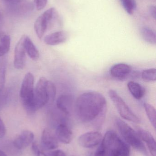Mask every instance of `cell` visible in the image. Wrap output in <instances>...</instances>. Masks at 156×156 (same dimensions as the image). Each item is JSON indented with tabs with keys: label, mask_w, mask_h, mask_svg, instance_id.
<instances>
[{
	"label": "cell",
	"mask_w": 156,
	"mask_h": 156,
	"mask_svg": "<svg viewBox=\"0 0 156 156\" xmlns=\"http://www.w3.org/2000/svg\"><path fill=\"white\" fill-rule=\"evenodd\" d=\"M127 87L132 96L137 100L142 99L145 95V90L137 83L130 81L127 84Z\"/></svg>",
	"instance_id": "ac0fdd59"
},
{
	"label": "cell",
	"mask_w": 156,
	"mask_h": 156,
	"mask_svg": "<svg viewBox=\"0 0 156 156\" xmlns=\"http://www.w3.org/2000/svg\"><path fill=\"white\" fill-rule=\"evenodd\" d=\"M109 96L114 104L121 116L124 119L133 122H140V118L129 108L122 98L114 90L109 92Z\"/></svg>",
	"instance_id": "5b68a950"
},
{
	"label": "cell",
	"mask_w": 156,
	"mask_h": 156,
	"mask_svg": "<svg viewBox=\"0 0 156 156\" xmlns=\"http://www.w3.org/2000/svg\"><path fill=\"white\" fill-rule=\"evenodd\" d=\"M56 10L54 7L48 9L41 14L34 24L35 32L38 37L42 39L45 34L49 26L57 16Z\"/></svg>",
	"instance_id": "8992f818"
},
{
	"label": "cell",
	"mask_w": 156,
	"mask_h": 156,
	"mask_svg": "<svg viewBox=\"0 0 156 156\" xmlns=\"http://www.w3.org/2000/svg\"><path fill=\"white\" fill-rule=\"evenodd\" d=\"M25 48L26 52L28 56L33 60H38L39 58V53L32 40L27 36H25Z\"/></svg>",
	"instance_id": "e0dca14e"
},
{
	"label": "cell",
	"mask_w": 156,
	"mask_h": 156,
	"mask_svg": "<svg viewBox=\"0 0 156 156\" xmlns=\"http://www.w3.org/2000/svg\"><path fill=\"white\" fill-rule=\"evenodd\" d=\"M140 33L146 42L151 44H156V33L153 29L147 27H143L140 29Z\"/></svg>",
	"instance_id": "ffe728a7"
},
{
	"label": "cell",
	"mask_w": 156,
	"mask_h": 156,
	"mask_svg": "<svg viewBox=\"0 0 156 156\" xmlns=\"http://www.w3.org/2000/svg\"><path fill=\"white\" fill-rule=\"evenodd\" d=\"M145 110L147 115V117L152 124L154 128H156V113L154 107L148 103L144 104Z\"/></svg>",
	"instance_id": "7402d4cb"
},
{
	"label": "cell",
	"mask_w": 156,
	"mask_h": 156,
	"mask_svg": "<svg viewBox=\"0 0 156 156\" xmlns=\"http://www.w3.org/2000/svg\"><path fill=\"white\" fill-rule=\"evenodd\" d=\"M6 128L4 123L0 117V138H3L6 133Z\"/></svg>",
	"instance_id": "83f0119b"
},
{
	"label": "cell",
	"mask_w": 156,
	"mask_h": 156,
	"mask_svg": "<svg viewBox=\"0 0 156 156\" xmlns=\"http://www.w3.org/2000/svg\"><path fill=\"white\" fill-rule=\"evenodd\" d=\"M102 140V135L99 132H89L81 135L78 143L85 148H92L99 145Z\"/></svg>",
	"instance_id": "9c48e42d"
},
{
	"label": "cell",
	"mask_w": 156,
	"mask_h": 156,
	"mask_svg": "<svg viewBox=\"0 0 156 156\" xmlns=\"http://www.w3.org/2000/svg\"><path fill=\"white\" fill-rule=\"evenodd\" d=\"M6 6L10 7H15L18 6L23 2V0H3Z\"/></svg>",
	"instance_id": "484cf974"
},
{
	"label": "cell",
	"mask_w": 156,
	"mask_h": 156,
	"mask_svg": "<svg viewBox=\"0 0 156 156\" xmlns=\"http://www.w3.org/2000/svg\"><path fill=\"white\" fill-rule=\"evenodd\" d=\"M143 80L146 81H155L156 80V69H146L142 74Z\"/></svg>",
	"instance_id": "cb8c5ba5"
},
{
	"label": "cell",
	"mask_w": 156,
	"mask_h": 156,
	"mask_svg": "<svg viewBox=\"0 0 156 156\" xmlns=\"http://www.w3.org/2000/svg\"><path fill=\"white\" fill-rule=\"evenodd\" d=\"M32 145V150L35 156H47L42 150L39 149L37 144L35 142H33Z\"/></svg>",
	"instance_id": "d4e9b609"
},
{
	"label": "cell",
	"mask_w": 156,
	"mask_h": 156,
	"mask_svg": "<svg viewBox=\"0 0 156 156\" xmlns=\"http://www.w3.org/2000/svg\"><path fill=\"white\" fill-rule=\"evenodd\" d=\"M58 140L55 132L50 128H45L42 132L41 144L43 148L46 150H53L58 147Z\"/></svg>",
	"instance_id": "30bf717a"
},
{
	"label": "cell",
	"mask_w": 156,
	"mask_h": 156,
	"mask_svg": "<svg viewBox=\"0 0 156 156\" xmlns=\"http://www.w3.org/2000/svg\"><path fill=\"white\" fill-rule=\"evenodd\" d=\"M11 37L5 33H0V57L5 55L10 48Z\"/></svg>",
	"instance_id": "d6986e66"
},
{
	"label": "cell",
	"mask_w": 156,
	"mask_h": 156,
	"mask_svg": "<svg viewBox=\"0 0 156 156\" xmlns=\"http://www.w3.org/2000/svg\"><path fill=\"white\" fill-rule=\"evenodd\" d=\"M149 12L155 19L156 18V9L155 6L152 5L149 7Z\"/></svg>",
	"instance_id": "4dcf8cb0"
},
{
	"label": "cell",
	"mask_w": 156,
	"mask_h": 156,
	"mask_svg": "<svg viewBox=\"0 0 156 156\" xmlns=\"http://www.w3.org/2000/svg\"><path fill=\"white\" fill-rule=\"evenodd\" d=\"M73 97L71 95L63 94L58 98L56 105L59 110L66 115L70 114L73 105Z\"/></svg>",
	"instance_id": "5bb4252c"
},
{
	"label": "cell",
	"mask_w": 156,
	"mask_h": 156,
	"mask_svg": "<svg viewBox=\"0 0 156 156\" xmlns=\"http://www.w3.org/2000/svg\"><path fill=\"white\" fill-rule=\"evenodd\" d=\"M94 156H104L103 148L101 145L97 148Z\"/></svg>",
	"instance_id": "f546056e"
},
{
	"label": "cell",
	"mask_w": 156,
	"mask_h": 156,
	"mask_svg": "<svg viewBox=\"0 0 156 156\" xmlns=\"http://www.w3.org/2000/svg\"><path fill=\"white\" fill-rule=\"evenodd\" d=\"M75 112L83 122H90L103 117L107 110V101L98 92H86L78 97L75 103Z\"/></svg>",
	"instance_id": "6da1fadb"
},
{
	"label": "cell",
	"mask_w": 156,
	"mask_h": 156,
	"mask_svg": "<svg viewBox=\"0 0 156 156\" xmlns=\"http://www.w3.org/2000/svg\"><path fill=\"white\" fill-rule=\"evenodd\" d=\"M101 145L104 156H130L129 146L123 142L114 131H109L106 133Z\"/></svg>",
	"instance_id": "7a4b0ae2"
},
{
	"label": "cell",
	"mask_w": 156,
	"mask_h": 156,
	"mask_svg": "<svg viewBox=\"0 0 156 156\" xmlns=\"http://www.w3.org/2000/svg\"><path fill=\"white\" fill-rule=\"evenodd\" d=\"M68 38L67 32L65 31H57L46 36L44 38V42L48 45H57L65 43Z\"/></svg>",
	"instance_id": "4fadbf2b"
},
{
	"label": "cell",
	"mask_w": 156,
	"mask_h": 156,
	"mask_svg": "<svg viewBox=\"0 0 156 156\" xmlns=\"http://www.w3.org/2000/svg\"><path fill=\"white\" fill-rule=\"evenodd\" d=\"M132 71L131 66L127 64L120 63L113 66L111 69V74L114 77L122 79L126 77Z\"/></svg>",
	"instance_id": "2e32d148"
},
{
	"label": "cell",
	"mask_w": 156,
	"mask_h": 156,
	"mask_svg": "<svg viewBox=\"0 0 156 156\" xmlns=\"http://www.w3.org/2000/svg\"><path fill=\"white\" fill-rule=\"evenodd\" d=\"M137 133L141 139L145 142L152 156H156V141L153 136L146 130L138 129Z\"/></svg>",
	"instance_id": "9a60e30c"
},
{
	"label": "cell",
	"mask_w": 156,
	"mask_h": 156,
	"mask_svg": "<svg viewBox=\"0 0 156 156\" xmlns=\"http://www.w3.org/2000/svg\"><path fill=\"white\" fill-rule=\"evenodd\" d=\"M7 61L5 58L0 59V94L4 88Z\"/></svg>",
	"instance_id": "44dd1931"
},
{
	"label": "cell",
	"mask_w": 156,
	"mask_h": 156,
	"mask_svg": "<svg viewBox=\"0 0 156 156\" xmlns=\"http://www.w3.org/2000/svg\"></svg>",
	"instance_id": "d6a6232c"
},
{
	"label": "cell",
	"mask_w": 156,
	"mask_h": 156,
	"mask_svg": "<svg viewBox=\"0 0 156 156\" xmlns=\"http://www.w3.org/2000/svg\"><path fill=\"white\" fill-rule=\"evenodd\" d=\"M34 78L32 73L26 74L20 90V97L24 108L28 114H32L36 111L34 104Z\"/></svg>",
	"instance_id": "3957f363"
},
{
	"label": "cell",
	"mask_w": 156,
	"mask_h": 156,
	"mask_svg": "<svg viewBox=\"0 0 156 156\" xmlns=\"http://www.w3.org/2000/svg\"><path fill=\"white\" fill-rule=\"evenodd\" d=\"M125 11L129 14H132L136 7L135 0H120Z\"/></svg>",
	"instance_id": "603a6c76"
},
{
	"label": "cell",
	"mask_w": 156,
	"mask_h": 156,
	"mask_svg": "<svg viewBox=\"0 0 156 156\" xmlns=\"http://www.w3.org/2000/svg\"><path fill=\"white\" fill-rule=\"evenodd\" d=\"M55 133L58 141L66 144H69L73 138L72 132L64 122L60 123L57 126Z\"/></svg>",
	"instance_id": "7c38bea8"
},
{
	"label": "cell",
	"mask_w": 156,
	"mask_h": 156,
	"mask_svg": "<svg viewBox=\"0 0 156 156\" xmlns=\"http://www.w3.org/2000/svg\"><path fill=\"white\" fill-rule=\"evenodd\" d=\"M48 81L45 78H39L34 90V104L36 110L42 108L49 103Z\"/></svg>",
	"instance_id": "52a82bcc"
},
{
	"label": "cell",
	"mask_w": 156,
	"mask_h": 156,
	"mask_svg": "<svg viewBox=\"0 0 156 156\" xmlns=\"http://www.w3.org/2000/svg\"><path fill=\"white\" fill-rule=\"evenodd\" d=\"M0 156H7V155L2 150L0 149Z\"/></svg>",
	"instance_id": "1f68e13d"
},
{
	"label": "cell",
	"mask_w": 156,
	"mask_h": 156,
	"mask_svg": "<svg viewBox=\"0 0 156 156\" xmlns=\"http://www.w3.org/2000/svg\"><path fill=\"white\" fill-rule=\"evenodd\" d=\"M116 123L120 133L128 144L140 152H146L145 147L137 132L121 119L117 118Z\"/></svg>",
	"instance_id": "277c9868"
},
{
	"label": "cell",
	"mask_w": 156,
	"mask_h": 156,
	"mask_svg": "<svg viewBox=\"0 0 156 156\" xmlns=\"http://www.w3.org/2000/svg\"><path fill=\"white\" fill-rule=\"evenodd\" d=\"M50 156H67L66 154L61 150H56L51 152Z\"/></svg>",
	"instance_id": "f1b7e54d"
},
{
	"label": "cell",
	"mask_w": 156,
	"mask_h": 156,
	"mask_svg": "<svg viewBox=\"0 0 156 156\" xmlns=\"http://www.w3.org/2000/svg\"><path fill=\"white\" fill-rule=\"evenodd\" d=\"M34 137V136L31 131L25 130L14 139L13 145L17 150L24 149L33 143Z\"/></svg>",
	"instance_id": "8fae6325"
},
{
	"label": "cell",
	"mask_w": 156,
	"mask_h": 156,
	"mask_svg": "<svg viewBox=\"0 0 156 156\" xmlns=\"http://www.w3.org/2000/svg\"><path fill=\"white\" fill-rule=\"evenodd\" d=\"M47 2L48 0H34L37 10L40 11L44 9L46 5Z\"/></svg>",
	"instance_id": "4316f807"
},
{
	"label": "cell",
	"mask_w": 156,
	"mask_h": 156,
	"mask_svg": "<svg viewBox=\"0 0 156 156\" xmlns=\"http://www.w3.org/2000/svg\"><path fill=\"white\" fill-rule=\"evenodd\" d=\"M25 36L21 37L16 45L14 57V66L15 68L20 70L25 66L26 50L25 48Z\"/></svg>",
	"instance_id": "ba28073f"
}]
</instances>
